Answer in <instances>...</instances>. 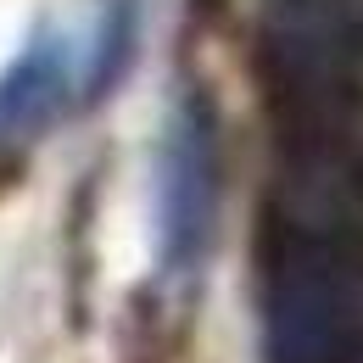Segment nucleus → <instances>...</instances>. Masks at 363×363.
Returning <instances> with one entry per match:
<instances>
[{
    "instance_id": "nucleus-1",
    "label": "nucleus",
    "mask_w": 363,
    "mask_h": 363,
    "mask_svg": "<svg viewBox=\"0 0 363 363\" xmlns=\"http://www.w3.org/2000/svg\"><path fill=\"white\" fill-rule=\"evenodd\" d=\"M213 229V140L207 123L179 112L162 145V240L174 263H196Z\"/></svg>"
}]
</instances>
